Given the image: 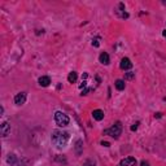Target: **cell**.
<instances>
[{"label": "cell", "mask_w": 166, "mask_h": 166, "mask_svg": "<svg viewBox=\"0 0 166 166\" xmlns=\"http://www.w3.org/2000/svg\"><path fill=\"white\" fill-rule=\"evenodd\" d=\"M52 143L53 145H56V148L61 149L67 144V140H69V132L65 131H60V130H55L52 132Z\"/></svg>", "instance_id": "cell-1"}, {"label": "cell", "mask_w": 166, "mask_h": 166, "mask_svg": "<svg viewBox=\"0 0 166 166\" xmlns=\"http://www.w3.org/2000/svg\"><path fill=\"white\" fill-rule=\"evenodd\" d=\"M122 132V125H121V122H115V123L108 128V130H104V135H109V136H112L114 139L117 138H119V135Z\"/></svg>", "instance_id": "cell-2"}, {"label": "cell", "mask_w": 166, "mask_h": 166, "mask_svg": "<svg viewBox=\"0 0 166 166\" xmlns=\"http://www.w3.org/2000/svg\"><path fill=\"white\" fill-rule=\"evenodd\" d=\"M55 121H56L57 126L60 127H65L69 125V117L63 112H56L55 113Z\"/></svg>", "instance_id": "cell-3"}, {"label": "cell", "mask_w": 166, "mask_h": 166, "mask_svg": "<svg viewBox=\"0 0 166 166\" xmlns=\"http://www.w3.org/2000/svg\"><path fill=\"white\" fill-rule=\"evenodd\" d=\"M25 101H26V94L25 92H20V94L16 95L14 104H17V105H22V104H25Z\"/></svg>", "instance_id": "cell-4"}, {"label": "cell", "mask_w": 166, "mask_h": 166, "mask_svg": "<svg viewBox=\"0 0 166 166\" xmlns=\"http://www.w3.org/2000/svg\"><path fill=\"white\" fill-rule=\"evenodd\" d=\"M121 69L122 70H127V69H131L132 67V63L130 61V59H127V57H123L121 60Z\"/></svg>", "instance_id": "cell-5"}, {"label": "cell", "mask_w": 166, "mask_h": 166, "mask_svg": "<svg viewBox=\"0 0 166 166\" xmlns=\"http://www.w3.org/2000/svg\"><path fill=\"white\" fill-rule=\"evenodd\" d=\"M10 131V125L8 122H3L2 123V128H0V132H2V136H7Z\"/></svg>", "instance_id": "cell-6"}, {"label": "cell", "mask_w": 166, "mask_h": 166, "mask_svg": "<svg viewBox=\"0 0 166 166\" xmlns=\"http://www.w3.org/2000/svg\"><path fill=\"white\" fill-rule=\"evenodd\" d=\"M92 117H94V119H96V121H101L104 118V112L100 109H96L92 112Z\"/></svg>", "instance_id": "cell-7"}, {"label": "cell", "mask_w": 166, "mask_h": 166, "mask_svg": "<svg viewBox=\"0 0 166 166\" xmlns=\"http://www.w3.org/2000/svg\"><path fill=\"white\" fill-rule=\"evenodd\" d=\"M136 162V160H135L134 157H127V158H125L123 161H121V165L119 166H128V165H132V164H135Z\"/></svg>", "instance_id": "cell-8"}, {"label": "cell", "mask_w": 166, "mask_h": 166, "mask_svg": "<svg viewBox=\"0 0 166 166\" xmlns=\"http://www.w3.org/2000/svg\"><path fill=\"white\" fill-rule=\"evenodd\" d=\"M50 83H51L50 77H40V78H39V84L43 86V87H48V86H50Z\"/></svg>", "instance_id": "cell-9"}, {"label": "cell", "mask_w": 166, "mask_h": 166, "mask_svg": "<svg viewBox=\"0 0 166 166\" xmlns=\"http://www.w3.org/2000/svg\"><path fill=\"white\" fill-rule=\"evenodd\" d=\"M99 60H100V63H101L103 65H108V64H109V55H108L107 52H103V53L100 55Z\"/></svg>", "instance_id": "cell-10"}, {"label": "cell", "mask_w": 166, "mask_h": 166, "mask_svg": "<svg viewBox=\"0 0 166 166\" xmlns=\"http://www.w3.org/2000/svg\"><path fill=\"white\" fill-rule=\"evenodd\" d=\"M114 84H115V88L118 90V91L125 90V81H122V79H117Z\"/></svg>", "instance_id": "cell-11"}, {"label": "cell", "mask_w": 166, "mask_h": 166, "mask_svg": "<svg viewBox=\"0 0 166 166\" xmlns=\"http://www.w3.org/2000/svg\"><path fill=\"white\" fill-rule=\"evenodd\" d=\"M77 79H78V75H77L75 71H71L70 74L67 75V81H69V83H75Z\"/></svg>", "instance_id": "cell-12"}, {"label": "cell", "mask_w": 166, "mask_h": 166, "mask_svg": "<svg viewBox=\"0 0 166 166\" xmlns=\"http://www.w3.org/2000/svg\"><path fill=\"white\" fill-rule=\"evenodd\" d=\"M134 78H135V73H132V71H128L125 74V79H128V81H130V79H134Z\"/></svg>", "instance_id": "cell-13"}, {"label": "cell", "mask_w": 166, "mask_h": 166, "mask_svg": "<svg viewBox=\"0 0 166 166\" xmlns=\"http://www.w3.org/2000/svg\"><path fill=\"white\" fill-rule=\"evenodd\" d=\"M140 166H149V162L148 161H144V160H143V161L140 162Z\"/></svg>", "instance_id": "cell-14"}, {"label": "cell", "mask_w": 166, "mask_h": 166, "mask_svg": "<svg viewBox=\"0 0 166 166\" xmlns=\"http://www.w3.org/2000/svg\"><path fill=\"white\" fill-rule=\"evenodd\" d=\"M92 44H94L95 47H99V42H97V39H95V40H92Z\"/></svg>", "instance_id": "cell-15"}, {"label": "cell", "mask_w": 166, "mask_h": 166, "mask_svg": "<svg viewBox=\"0 0 166 166\" xmlns=\"http://www.w3.org/2000/svg\"><path fill=\"white\" fill-rule=\"evenodd\" d=\"M138 125H139V123H135L134 126H131V130H132V131H135V130H136V128H138Z\"/></svg>", "instance_id": "cell-16"}, {"label": "cell", "mask_w": 166, "mask_h": 166, "mask_svg": "<svg viewBox=\"0 0 166 166\" xmlns=\"http://www.w3.org/2000/svg\"><path fill=\"white\" fill-rule=\"evenodd\" d=\"M101 145H104V147H109L110 144L108 143V141H101Z\"/></svg>", "instance_id": "cell-17"}, {"label": "cell", "mask_w": 166, "mask_h": 166, "mask_svg": "<svg viewBox=\"0 0 166 166\" xmlns=\"http://www.w3.org/2000/svg\"><path fill=\"white\" fill-rule=\"evenodd\" d=\"M86 84H87V82H82V84L79 86V87H81V88H83V87H86Z\"/></svg>", "instance_id": "cell-18"}, {"label": "cell", "mask_w": 166, "mask_h": 166, "mask_svg": "<svg viewBox=\"0 0 166 166\" xmlns=\"http://www.w3.org/2000/svg\"><path fill=\"white\" fill-rule=\"evenodd\" d=\"M131 166H138V165H136V162H135V164H132Z\"/></svg>", "instance_id": "cell-19"}, {"label": "cell", "mask_w": 166, "mask_h": 166, "mask_svg": "<svg viewBox=\"0 0 166 166\" xmlns=\"http://www.w3.org/2000/svg\"><path fill=\"white\" fill-rule=\"evenodd\" d=\"M164 36H166V30H165V31H164Z\"/></svg>", "instance_id": "cell-20"}, {"label": "cell", "mask_w": 166, "mask_h": 166, "mask_svg": "<svg viewBox=\"0 0 166 166\" xmlns=\"http://www.w3.org/2000/svg\"><path fill=\"white\" fill-rule=\"evenodd\" d=\"M92 166H94V165H92Z\"/></svg>", "instance_id": "cell-21"}]
</instances>
